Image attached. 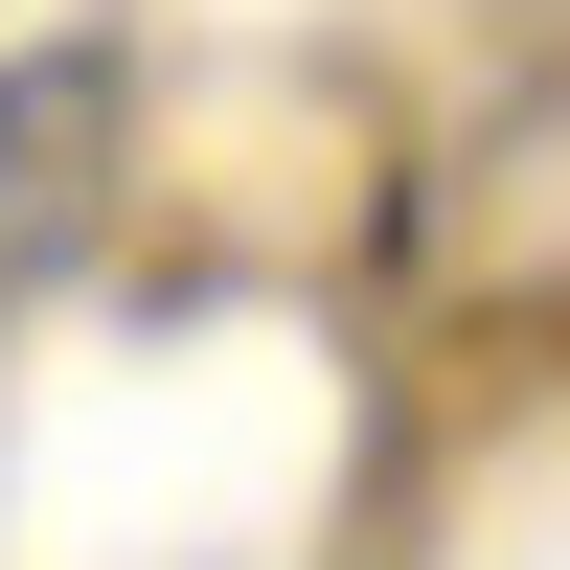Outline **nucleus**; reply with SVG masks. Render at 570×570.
Masks as SVG:
<instances>
[{"instance_id":"1","label":"nucleus","mask_w":570,"mask_h":570,"mask_svg":"<svg viewBox=\"0 0 570 570\" xmlns=\"http://www.w3.org/2000/svg\"><path fill=\"white\" fill-rule=\"evenodd\" d=\"M115 183H137V69L115 46H0V320H46L91 252H115Z\"/></svg>"}]
</instances>
